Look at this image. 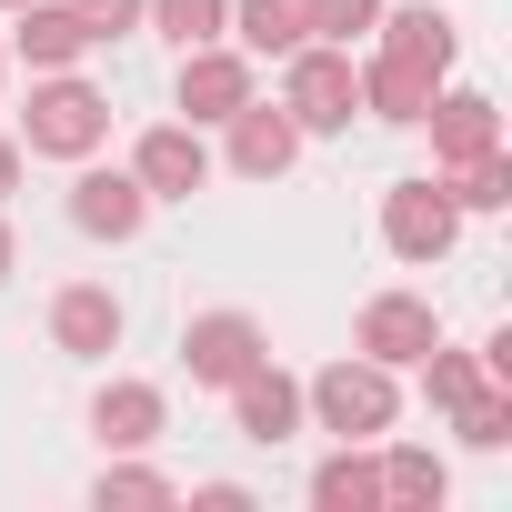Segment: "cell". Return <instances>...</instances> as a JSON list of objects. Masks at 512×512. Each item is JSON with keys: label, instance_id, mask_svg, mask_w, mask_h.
Instances as JSON below:
<instances>
[{"label": "cell", "instance_id": "6da1fadb", "mask_svg": "<svg viewBox=\"0 0 512 512\" xmlns=\"http://www.w3.org/2000/svg\"><path fill=\"white\" fill-rule=\"evenodd\" d=\"M302 412H312L322 432H342V442H382V432H392V412H402V392H392V372H382V362H332V372L302 392Z\"/></svg>", "mask_w": 512, "mask_h": 512}, {"label": "cell", "instance_id": "7a4b0ae2", "mask_svg": "<svg viewBox=\"0 0 512 512\" xmlns=\"http://www.w3.org/2000/svg\"><path fill=\"white\" fill-rule=\"evenodd\" d=\"M31 151H51V161H91L101 141H111V101L91 91V81H71V71H51L41 91H31Z\"/></svg>", "mask_w": 512, "mask_h": 512}, {"label": "cell", "instance_id": "3957f363", "mask_svg": "<svg viewBox=\"0 0 512 512\" xmlns=\"http://www.w3.org/2000/svg\"><path fill=\"white\" fill-rule=\"evenodd\" d=\"M282 111H292L302 131H352V111H362V71H352V51L302 41V51H292V81H282Z\"/></svg>", "mask_w": 512, "mask_h": 512}, {"label": "cell", "instance_id": "277c9868", "mask_svg": "<svg viewBox=\"0 0 512 512\" xmlns=\"http://www.w3.org/2000/svg\"><path fill=\"white\" fill-rule=\"evenodd\" d=\"M452 231H462V211H452L442 181H392V191H382V241L402 251V262H442Z\"/></svg>", "mask_w": 512, "mask_h": 512}, {"label": "cell", "instance_id": "5b68a950", "mask_svg": "<svg viewBox=\"0 0 512 512\" xmlns=\"http://www.w3.org/2000/svg\"><path fill=\"white\" fill-rule=\"evenodd\" d=\"M181 362H191L201 392H231L251 362H272V342H262V322H251V312H201V322L181 332Z\"/></svg>", "mask_w": 512, "mask_h": 512}, {"label": "cell", "instance_id": "8992f818", "mask_svg": "<svg viewBox=\"0 0 512 512\" xmlns=\"http://www.w3.org/2000/svg\"><path fill=\"white\" fill-rule=\"evenodd\" d=\"M131 181H141L151 201H191V191L211 181L201 121H161V131H141V151H131Z\"/></svg>", "mask_w": 512, "mask_h": 512}, {"label": "cell", "instance_id": "52a82bcc", "mask_svg": "<svg viewBox=\"0 0 512 512\" xmlns=\"http://www.w3.org/2000/svg\"><path fill=\"white\" fill-rule=\"evenodd\" d=\"M362 362H382V372H402V362H422L432 342H442V322H432V302H412V292H372L362 302Z\"/></svg>", "mask_w": 512, "mask_h": 512}, {"label": "cell", "instance_id": "ba28073f", "mask_svg": "<svg viewBox=\"0 0 512 512\" xmlns=\"http://www.w3.org/2000/svg\"><path fill=\"white\" fill-rule=\"evenodd\" d=\"M292 161H302V121H292L282 101H272V111H262V101L231 111V171H241V181H282Z\"/></svg>", "mask_w": 512, "mask_h": 512}, {"label": "cell", "instance_id": "9c48e42d", "mask_svg": "<svg viewBox=\"0 0 512 512\" xmlns=\"http://www.w3.org/2000/svg\"><path fill=\"white\" fill-rule=\"evenodd\" d=\"M432 161L442 171H462V161H482V151H502V111L482 101V91H432Z\"/></svg>", "mask_w": 512, "mask_h": 512}, {"label": "cell", "instance_id": "30bf717a", "mask_svg": "<svg viewBox=\"0 0 512 512\" xmlns=\"http://www.w3.org/2000/svg\"><path fill=\"white\" fill-rule=\"evenodd\" d=\"M241 101H251V61H241V51H221V41L181 51V111H191V121H231Z\"/></svg>", "mask_w": 512, "mask_h": 512}, {"label": "cell", "instance_id": "8fae6325", "mask_svg": "<svg viewBox=\"0 0 512 512\" xmlns=\"http://www.w3.org/2000/svg\"><path fill=\"white\" fill-rule=\"evenodd\" d=\"M71 221H81L91 241H131V231L151 221V191H141L131 171H81V181H71Z\"/></svg>", "mask_w": 512, "mask_h": 512}, {"label": "cell", "instance_id": "7c38bea8", "mask_svg": "<svg viewBox=\"0 0 512 512\" xmlns=\"http://www.w3.org/2000/svg\"><path fill=\"white\" fill-rule=\"evenodd\" d=\"M231 422H241L251 442H292V432H302V382L272 372V362H251V372L231 382Z\"/></svg>", "mask_w": 512, "mask_h": 512}, {"label": "cell", "instance_id": "4fadbf2b", "mask_svg": "<svg viewBox=\"0 0 512 512\" xmlns=\"http://www.w3.org/2000/svg\"><path fill=\"white\" fill-rule=\"evenodd\" d=\"M51 342H61V352H81V362L121 352V302H111L101 282H71V292H51Z\"/></svg>", "mask_w": 512, "mask_h": 512}, {"label": "cell", "instance_id": "5bb4252c", "mask_svg": "<svg viewBox=\"0 0 512 512\" xmlns=\"http://www.w3.org/2000/svg\"><path fill=\"white\" fill-rule=\"evenodd\" d=\"M372 31H382L392 61H412V71H432V81H442L452 51H462V41H452V11H432V0H412V11H382Z\"/></svg>", "mask_w": 512, "mask_h": 512}, {"label": "cell", "instance_id": "9a60e30c", "mask_svg": "<svg viewBox=\"0 0 512 512\" xmlns=\"http://www.w3.org/2000/svg\"><path fill=\"white\" fill-rule=\"evenodd\" d=\"M21 61L31 71H71L81 51H91V31H81V11H71V0H21Z\"/></svg>", "mask_w": 512, "mask_h": 512}, {"label": "cell", "instance_id": "2e32d148", "mask_svg": "<svg viewBox=\"0 0 512 512\" xmlns=\"http://www.w3.org/2000/svg\"><path fill=\"white\" fill-rule=\"evenodd\" d=\"M432 91H442V81H432V71H412V61H392V51H372V61H362V111H372V121H402V131H412V121L432 111Z\"/></svg>", "mask_w": 512, "mask_h": 512}, {"label": "cell", "instance_id": "e0dca14e", "mask_svg": "<svg viewBox=\"0 0 512 512\" xmlns=\"http://www.w3.org/2000/svg\"><path fill=\"white\" fill-rule=\"evenodd\" d=\"M161 422H171V402H161L151 382H111V392L91 402V432H101L111 452H141V442H161Z\"/></svg>", "mask_w": 512, "mask_h": 512}, {"label": "cell", "instance_id": "ac0fdd59", "mask_svg": "<svg viewBox=\"0 0 512 512\" xmlns=\"http://www.w3.org/2000/svg\"><path fill=\"white\" fill-rule=\"evenodd\" d=\"M231 31L251 41V51H302L312 41V0H231Z\"/></svg>", "mask_w": 512, "mask_h": 512}, {"label": "cell", "instance_id": "d6986e66", "mask_svg": "<svg viewBox=\"0 0 512 512\" xmlns=\"http://www.w3.org/2000/svg\"><path fill=\"white\" fill-rule=\"evenodd\" d=\"M312 502H322V512H382V462H362V442H342V452L312 472Z\"/></svg>", "mask_w": 512, "mask_h": 512}, {"label": "cell", "instance_id": "ffe728a7", "mask_svg": "<svg viewBox=\"0 0 512 512\" xmlns=\"http://www.w3.org/2000/svg\"><path fill=\"white\" fill-rule=\"evenodd\" d=\"M482 382H492V372H482V352H442V342L422 352V392H432V412H452V402H472Z\"/></svg>", "mask_w": 512, "mask_h": 512}, {"label": "cell", "instance_id": "44dd1931", "mask_svg": "<svg viewBox=\"0 0 512 512\" xmlns=\"http://www.w3.org/2000/svg\"><path fill=\"white\" fill-rule=\"evenodd\" d=\"M452 432H462L472 452H502V442H512V392H502V382H482L472 402H452Z\"/></svg>", "mask_w": 512, "mask_h": 512}, {"label": "cell", "instance_id": "7402d4cb", "mask_svg": "<svg viewBox=\"0 0 512 512\" xmlns=\"http://www.w3.org/2000/svg\"><path fill=\"white\" fill-rule=\"evenodd\" d=\"M141 21H161L181 51H201V41H221V31H231V0H151Z\"/></svg>", "mask_w": 512, "mask_h": 512}, {"label": "cell", "instance_id": "603a6c76", "mask_svg": "<svg viewBox=\"0 0 512 512\" xmlns=\"http://www.w3.org/2000/svg\"><path fill=\"white\" fill-rule=\"evenodd\" d=\"M442 191H452V211H502V201H512V161H502V151H482V161H462Z\"/></svg>", "mask_w": 512, "mask_h": 512}, {"label": "cell", "instance_id": "cb8c5ba5", "mask_svg": "<svg viewBox=\"0 0 512 512\" xmlns=\"http://www.w3.org/2000/svg\"><path fill=\"white\" fill-rule=\"evenodd\" d=\"M442 492H452L442 452H392L382 462V502H442Z\"/></svg>", "mask_w": 512, "mask_h": 512}, {"label": "cell", "instance_id": "d4e9b609", "mask_svg": "<svg viewBox=\"0 0 512 512\" xmlns=\"http://www.w3.org/2000/svg\"><path fill=\"white\" fill-rule=\"evenodd\" d=\"M91 502L111 512V502H141V512H161V502H181V482L171 472H141V462H111L101 482H91Z\"/></svg>", "mask_w": 512, "mask_h": 512}, {"label": "cell", "instance_id": "484cf974", "mask_svg": "<svg viewBox=\"0 0 512 512\" xmlns=\"http://www.w3.org/2000/svg\"><path fill=\"white\" fill-rule=\"evenodd\" d=\"M372 21H382V0H312V41H332V51H352Z\"/></svg>", "mask_w": 512, "mask_h": 512}, {"label": "cell", "instance_id": "4316f807", "mask_svg": "<svg viewBox=\"0 0 512 512\" xmlns=\"http://www.w3.org/2000/svg\"><path fill=\"white\" fill-rule=\"evenodd\" d=\"M71 11H81V31H91V41H121V31H141L151 0H71Z\"/></svg>", "mask_w": 512, "mask_h": 512}, {"label": "cell", "instance_id": "83f0119b", "mask_svg": "<svg viewBox=\"0 0 512 512\" xmlns=\"http://www.w3.org/2000/svg\"><path fill=\"white\" fill-rule=\"evenodd\" d=\"M191 502H201V512H251V492H241V482H201Z\"/></svg>", "mask_w": 512, "mask_h": 512}, {"label": "cell", "instance_id": "f1b7e54d", "mask_svg": "<svg viewBox=\"0 0 512 512\" xmlns=\"http://www.w3.org/2000/svg\"><path fill=\"white\" fill-rule=\"evenodd\" d=\"M21 191V141H0V201Z\"/></svg>", "mask_w": 512, "mask_h": 512}, {"label": "cell", "instance_id": "f546056e", "mask_svg": "<svg viewBox=\"0 0 512 512\" xmlns=\"http://www.w3.org/2000/svg\"><path fill=\"white\" fill-rule=\"evenodd\" d=\"M11 262H21V241H11V221H0V282H11Z\"/></svg>", "mask_w": 512, "mask_h": 512}, {"label": "cell", "instance_id": "4dcf8cb0", "mask_svg": "<svg viewBox=\"0 0 512 512\" xmlns=\"http://www.w3.org/2000/svg\"><path fill=\"white\" fill-rule=\"evenodd\" d=\"M0 11H21V0H0Z\"/></svg>", "mask_w": 512, "mask_h": 512}]
</instances>
